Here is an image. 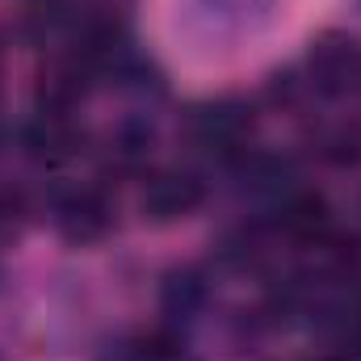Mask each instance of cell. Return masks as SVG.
Returning <instances> with one entry per match:
<instances>
[{
    "mask_svg": "<svg viewBox=\"0 0 361 361\" xmlns=\"http://www.w3.org/2000/svg\"><path fill=\"white\" fill-rule=\"evenodd\" d=\"M21 147L42 164H63V160H72L80 152V130L63 114H38L21 130Z\"/></svg>",
    "mask_w": 361,
    "mask_h": 361,
    "instance_id": "3",
    "label": "cell"
},
{
    "mask_svg": "<svg viewBox=\"0 0 361 361\" xmlns=\"http://www.w3.org/2000/svg\"><path fill=\"white\" fill-rule=\"evenodd\" d=\"M248 135H252V109L240 105V101H214L206 109L193 114V139L223 156V160H235L248 152Z\"/></svg>",
    "mask_w": 361,
    "mask_h": 361,
    "instance_id": "1",
    "label": "cell"
},
{
    "mask_svg": "<svg viewBox=\"0 0 361 361\" xmlns=\"http://www.w3.org/2000/svg\"><path fill=\"white\" fill-rule=\"evenodd\" d=\"M324 156L332 164H361V126H349L324 143Z\"/></svg>",
    "mask_w": 361,
    "mask_h": 361,
    "instance_id": "7",
    "label": "cell"
},
{
    "mask_svg": "<svg viewBox=\"0 0 361 361\" xmlns=\"http://www.w3.org/2000/svg\"><path fill=\"white\" fill-rule=\"evenodd\" d=\"M55 219H59V231L68 240H97L109 231L114 210H109V197L101 189H76L55 206Z\"/></svg>",
    "mask_w": 361,
    "mask_h": 361,
    "instance_id": "4",
    "label": "cell"
},
{
    "mask_svg": "<svg viewBox=\"0 0 361 361\" xmlns=\"http://www.w3.org/2000/svg\"><path fill=\"white\" fill-rule=\"evenodd\" d=\"M202 206V180L189 173H156L143 185V210L160 223L185 219Z\"/></svg>",
    "mask_w": 361,
    "mask_h": 361,
    "instance_id": "2",
    "label": "cell"
},
{
    "mask_svg": "<svg viewBox=\"0 0 361 361\" xmlns=\"http://www.w3.org/2000/svg\"><path fill=\"white\" fill-rule=\"evenodd\" d=\"M277 227L294 240H307V244H324L328 231H332V214H328V202L319 193H286L277 202Z\"/></svg>",
    "mask_w": 361,
    "mask_h": 361,
    "instance_id": "5",
    "label": "cell"
},
{
    "mask_svg": "<svg viewBox=\"0 0 361 361\" xmlns=\"http://www.w3.org/2000/svg\"><path fill=\"white\" fill-rule=\"evenodd\" d=\"M130 361H185V353H180L177 336H169V332H152V336H143V341L130 349Z\"/></svg>",
    "mask_w": 361,
    "mask_h": 361,
    "instance_id": "6",
    "label": "cell"
}]
</instances>
